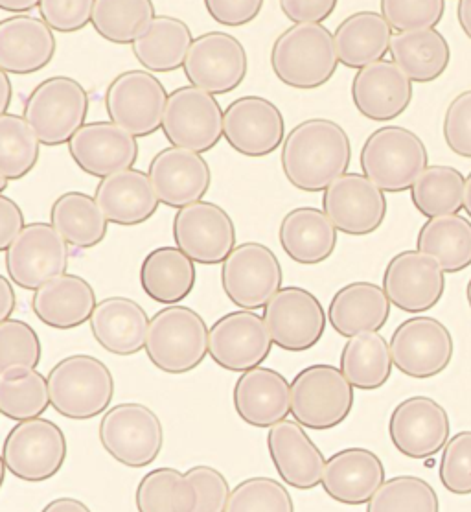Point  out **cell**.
Wrapping results in <instances>:
<instances>
[{"label":"cell","instance_id":"03108f58","mask_svg":"<svg viewBox=\"0 0 471 512\" xmlns=\"http://www.w3.org/2000/svg\"><path fill=\"white\" fill-rule=\"evenodd\" d=\"M464 210L471 220V172L466 177V188H464Z\"/></svg>","mask_w":471,"mask_h":512},{"label":"cell","instance_id":"f5cc1de1","mask_svg":"<svg viewBox=\"0 0 471 512\" xmlns=\"http://www.w3.org/2000/svg\"><path fill=\"white\" fill-rule=\"evenodd\" d=\"M92 0H41L39 13L54 32L72 34L92 23Z\"/></svg>","mask_w":471,"mask_h":512},{"label":"cell","instance_id":"003e7915","mask_svg":"<svg viewBox=\"0 0 471 512\" xmlns=\"http://www.w3.org/2000/svg\"><path fill=\"white\" fill-rule=\"evenodd\" d=\"M466 301H468V306H470L471 310V279L468 282V286H466Z\"/></svg>","mask_w":471,"mask_h":512},{"label":"cell","instance_id":"ba28073f","mask_svg":"<svg viewBox=\"0 0 471 512\" xmlns=\"http://www.w3.org/2000/svg\"><path fill=\"white\" fill-rule=\"evenodd\" d=\"M98 433L105 452L127 468L150 466L164 446L159 415L138 402H124L107 409Z\"/></svg>","mask_w":471,"mask_h":512},{"label":"cell","instance_id":"f546056e","mask_svg":"<svg viewBox=\"0 0 471 512\" xmlns=\"http://www.w3.org/2000/svg\"><path fill=\"white\" fill-rule=\"evenodd\" d=\"M94 199L109 223L120 227H135L148 222L161 203L150 175L138 168L100 179Z\"/></svg>","mask_w":471,"mask_h":512},{"label":"cell","instance_id":"94428289","mask_svg":"<svg viewBox=\"0 0 471 512\" xmlns=\"http://www.w3.org/2000/svg\"><path fill=\"white\" fill-rule=\"evenodd\" d=\"M41 512H92L89 505L76 498H58L50 501Z\"/></svg>","mask_w":471,"mask_h":512},{"label":"cell","instance_id":"6f0895ef","mask_svg":"<svg viewBox=\"0 0 471 512\" xmlns=\"http://www.w3.org/2000/svg\"><path fill=\"white\" fill-rule=\"evenodd\" d=\"M337 8L335 0H282L280 10L293 24H322Z\"/></svg>","mask_w":471,"mask_h":512},{"label":"cell","instance_id":"4fadbf2b","mask_svg":"<svg viewBox=\"0 0 471 512\" xmlns=\"http://www.w3.org/2000/svg\"><path fill=\"white\" fill-rule=\"evenodd\" d=\"M69 260V244L52 223L26 225L23 233L4 251L8 277L26 291H37L67 275Z\"/></svg>","mask_w":471,"mask_h":512},{"label":"cell","instance_id":"ac0fdd59","mask_svg":"<svg viewBox=\"0 0 471 512\" xmlns=\"http://www.w3.org/2000/svg\"><path fill=\"white\" fill-rule=\"evenodd\" d=\"M273 345L264 315L240 310L223 315L212 325L208 354L221 369L243 374L262 367Z\"/></svg>","mask_w":471,"mask_h":512},{"label":"cell","instance_id":"4dcf8cb0","mask_svg":"<svg viewBox=\"0 0 471 512\" xmlns=\"http://www.w3.org/2000/svg\"><path fill=\"white\" fill-rule=\"evenodd\" d=\"M391 301L374 282H352L335 291L328 306V323L343 338L380 332L391 317Z\"/></svg>","mask_w":471,"mask_h":512},{"label":"cell","instance_id":"2e32d148","mask_svg":"<svg viewBox=\"0 0 471 512\" xmlns=\"http://www.w3.org/2000/svg\"><path fill=\"white\" fill-rule=\"evenodd\" d=\"M173 240L196 264H223L236 247V225L218 203L197 201L177 210Z\"/></svg>","mask_w":471,"mask_h":512},{"label":"cell","instance_id":"d4e9b609","mask_svg":"<svg viewBox=\"0 0 471 512\" xmlns=\"http://www.w3.org/2000/svg\"><path fill=\"white\" fill-rule=\"evenodd\" d=\"M413 94V82L387 59L357 70L352 80V102L359 115L374 122H389L403 115Z\"/></svg>","mask_w":471,"mask_h":512},{"label":"cell","instance_id":"91938a15","mask_svg":"<svg viewBox=\"0 0 471 512\" xmlns=\"http://www.w3.org/2000/svg\"><path fill=\"white\" fill-rule=\"evenodd\" d=\"M2 295H0V323L12 319V314L17 308V297H15V284L10 277H0Z\"/></svg>","mask_w":471,"mask_h":512},{"label":"cell","instance_id":"e0dca14e","mask_svg":"<svg viewBox=\"0 0 471 512\" xmlns=\"http://www.w3.org/2000/svg\"><path fill=\"white\" fill-rule=\"evenodd\" d=\"M264 321L278 349L304 352L321 341L328 314L317 295L300 286H288L265 306Z\"/></svg>","mask_w":471,"mask_h":512},{"label":"cell","instance_id":"ee69618b","mask_svg":"<svg viewBox=\"0 0 471 512\" xmlns=\"http://www.w3.org/2000/svg\"><path fill=\"white\" fill-rule=\"evenodd\" d=\"M466 179L453 166L433 164L411 188L414 209L429 220L459 214L464 209Z\"/></svg>","mask_w":471,"mask_h":512},{"label":"cell","instance_id":"e7e4bbea","mask_svg":"<svg viewBox=\"0 0 471 512\" xmlns=\"http://www.w3.org/2000/svg\"><path fill=\"white\" fill-rule=\"evenodd\" d=\"M457 17L462 32L471 39V0H460L457 4Z\"/></svg>","mask_w":471,"mask_h":512},{"label":"cell","instance_id":"9a60e30c","mask_svg":"<svg viewBox=\"0 0 471 512\" xmlns=\"http://www.w3.org/2000/svg\"><path fill=\"white\" fill-rule=\"evenodd\" d=\"M184 74L192 87L212 96L236 91L249 72L242 41L227 32L199 35L184 61Z\"/></svg>","mask_w":471,"mask_h":512},{"label":"cell","instance_id":"3957f363","mask_svg":"<svg viewBox=\"0 0 471 512\" xmlns=\"http://www.w3.org/2000/svg\"><path fill=\"white\" fill-rule=\"evenodd\" d=\"M52 408L70 420H91L109 409L115 398V378L104 361L74 354L48 373Z\"/></svg>","mask_w":471,"mask_h":512},{"label":"cell","instance_id":"52a82bcc","mask_svg":"<svg viewBox=\"0 0 471 512\" xmlns=\"http://www.w3.org/2000/svg\"><path fill=\"white\" fill-rule=\"evenodd\" d=\"M354 402V385L334 365L315 363L302 369L291 382V415L310 430H332L343 424Z\"/></svg>","mask_w":471,"mask_h":512},{"label":"cell","instance_id":"d590c367","mask_svg":"<svg viewBox=\"0 0 471 512\" xmlns=\"http://www.w3.org/2000/svg\"><path fill=\"white\" fill-rule=\"evenodd\" d=\"M392 28L378 12H356L335 30V50L339 63L361 70L374 65L391 52Z\"/></svg>","mask_w":471,"mask_h":512},{"label":"cell","instance_id":"30bf717a","mask_svg":"<svg viewBox=\"0 0 471 512\" xmlns=\"http://www.w3.org/2000/svg\"><path fill=\"white\" fill-rule=\"evenodd\" d=\"M284 271L275 251L260 242L236 245L221 264V288L234 306L254 312L282 290Z\"/></svg>","mask_w":471,"mask_h":512},{"label":"cell","instance_id":"9c48e42d","mask_svg":"<svg viewBox=\"0 0 471 512\" xmlns=\"http://www.w3.org/2000/svg\"><path fill=\"white\" fill-rule=\"evenodd\" d=\"M65 459V433L56 422L41 417L17 422L2 446V465L26 483L54 478L65 465Z\"/></svg>","mask_w":471,"mask_h":512},{"label":"cell","instance_id":"b9f144b4","mask_svg":"<svg viewBox=\"0 0 471 512\" xmlns=\"http://www.w3.org/2000/svg\"><path fill=\"white\" fill-rule=\"evenodd\" d=\"M155 4L150 0H94L92 28L105 41L133 45L155 21Z\"/></svg>","mask_w":471,"mask_h":512},{"label":"cell","instance_id":"7402d4cb","mask_svg":"<svg viewBox=\"0 0 471 512\" xmlns=\"http://www.w3.org/2000/svg\"><path fill=\"white\" fill-rule=\"evenodd\" d=\"M451 422L446 409L429 396H411L400 402L389 420L394 448L411 459L440 454L448 444Z\"/></svg>","mask_w":471,"mask_h":512},{"label":"cell","instance_id":"74e56055","mask_svg":"<svg viewBox=\"0 0 471 512\" xmlns=\"http://www.w3.org/2000/svg\"><path fill=\"white\" fill-rule=\"evenodd\" d=\"M194 41L192 30L184 21L170 15H157L148 32L131 48L133 56L148 72H173L183 69Z\"/></svg>","mask_w":471,"mask_h":512},{"label":"cell","instance_id":"9f6ffc18","mask_svg":"<svg viewBox=\"0 0 471 512\" xmlns=\"http://www.w3.org/2000/svg\"><path fill=\"white\" fill-rule=\"evenodd\" d=\"M208 15L223 26L240 28L253 23L260 15L264 2L262 0H207L205 2Z\"/></svg>","mask_w":471,"mask_h":512},{"label":"cell","instance_id":"11a10c76","mask_svg":"<svg viewBox=\"0 0 471 512\" xmlns=\"http://www.w3.org/2000/svg\"><path fill=\"white\" fill-rule=\"evenodd\" d=\"M186 478L196 485L197 501L196 512H225L230 500L229 481L212 466H192L186 472Z\"/></svg>","mask_w":471,"mask_h":512},{"label":"cell","instance_id":"cb8c5ba5","mask_svg":"<svg viewBox=\"0 0 471 512\" xmlns=\"http://www.w3.org/2000/svg\"><path fill=\"white\" fill-rule=\"evenodd\" d=\"M72 161L81 172L105 179L131 170L137 163L138 142L113 122H89L69 142Z\"/></svg>","mask_w":471,"mask_h":512},{"label":"cell","instance_id":"44dd1931","mask_svg":"<svg viewBox=\"0 0 471 512\" xmlns=\"http://www.w3.org/2000/svg\"><path fill=\"white\" fill-rule=\"evenodd\" d=\"M383 290L392 306L407 314H422L440 303L446 291V273L435 258L409 249L389 260Z\"/></svg>","mask_w":471,"mask_h":512},{"label":"cell","instance_id":"db71d44e","mask_svg":"<svg viewBox=\"0 0 471 512\" xmlns=\"http://www.w3.org/2000/svg\"><path fill=\"white\" fill-rule=\"evenodd\" d=\"M442 133L451 152L471 159V89L451 100L444 115Z\"/></svg>","mask_w":471,"mask_h":512},{"label":"cell","instance_id":"8d00e7d4","mask_svg":"<svg viewBox=\"0 0 471 512\" xmlns=\"http://www.w3.org/2000/svg\"><path fill=\"white\" fill-rule=\"evenodd\" d=\"M391 58L411 82L431 83L448 70L451 47L437 28L396 34L392 37Z\"/></svg>","mask_w":471,"mask_h":512},{"label":"cell","instance_id":"83f0119b","mask_svg":"<svg viewBox=\"0 0 471 512\" xmlns=\"http://www.w3.org/2000/svg\"><path fill=\"white\" fill-rule=\"evenodd\" d=\"M232 400L245 424L273 428L291 413V384L271 367H256L236 380Z\"/></svg>","mask_w":471,"mask_h":512},{"label":"cell","instance_id":"f1b7e54d","mask_svg":"<svg viewBox=\"0 0 471 512\" xmlns=\"http://www.w3.org/2000/svg\"><path fill=\"white\" fill-rule=\"evenodd\" d=\"M385 483V466L367 448H346L326 461L322 489L339 503L365 505Z\"/></svg>","mask_w":471,"mask_h":512},{"label":"cell","instance_id":"816d5d0a","mask_svg":"<svg viewBox=\"0 0 471 512\" xmlns=\"http://www.w3.org/2000/svg\"><path fill=\"white\" fill-rule=\"evenodd\" d=\"M440 483L455 496L471 494V431H459L449 439L440 459Z\"/></svg>","mask_w":471,"mask_h":512},{"label":"cell","instance_id":"277c9868","mask_svg":"<svg viewBox=\"0 0 471 512\" xmlns=\"http://www.w3.org/2000/svg\"><path fill=\"white\" fill-rule=\"evenodd\" d=\"M359 163L363 175L383 192H405L414 187L429 166L424 140L411 129L383 126L368 135Z\"/></svg>","mask_w":471,"mask_h":512},{"label":"cell","instance_id":"6125c7cd","mask_svg":"<svg viewBox=\"0 0 471 512\" xmlns=\"http://www.w3.org/2000/svg\"><path fill=\"white\" fill-rule=\"evenodd\" d=\"M41 0H0V8L4 12L15 13V15H26L32 10H39Z\"/></svg>","mask_w":471,"mask_h":512},{"label":"cell","instance_id":"836d02e7","mask_svg":"<svg viewBox=\"0 0 471 512\" xmlns=\"http://www.w3.org/2000/svg\"><path fill=\"white\" fill-rule=\"evenodd\" d=\"M278 242L286 255L302 266H317L334 255L337 229L324 210H289L278 227Z\"/></svg>","mask_w":471,"mask_h":512},{"label":"cell","instance_id":"7dc6e473","mask_svg":"<svg viewBox=\"0 0 471 512\" xmlns=\"http://www.w3.org/2000/svg\"><path fill=\"white\" fill-rule=\"evenodd\" d=\"M367 512H440V501L426 479L398 476L381 485Z\"/></svg>","mask_w":471,"mask_h":512},{"label":"cell","instance_id":"5b68a950","mask_svg":"<svg viewBox=\"0 0 471 512\" xmlns=\"http://www.w3.org/2000/svg\"><path fill=\"white\" fill-rule=\"evenodd\" d=\"M208 339L205 319L196 310L175 304L151 317L144 350L162 373L186 374L207 358Z\"/></svg>","mask_w":471,"mask_h":512},{"label":"cell","instance_id":"603a6c76","mask_svg":"<svg viewBox=\"0 0 471 512\" xmlns=\"http://www.w3.org/2000/svg\"><path fill=\"white\" fill-rule=\"evenodd\" d=\"M151 183L166 207L184 209L203 201L212 185V170L201 153L164 148L151 159Z\"/></svg>","mask_w":471,"mask_h":512},{"label":"cell","instance_id":"bcb514c9","mask_svg":"<svg viewBox=\"0 0 471 512\" xmlns=\"http://www.w3.org/2000/svg\"><path fill=\"white\" fill-rule=\"evenodd\" d=\"M41 155V142L21 115H0V181L30 174Z\"/></svg>","mask_w":471,"mask_h":512},{"label":"cell","instance_id":"680465c9","mask_svg":"<svg viewBox=\"0 0 471 512\" xmlns=\"http://www.w3.org/2000/svg\"><path fill=\"white\" fill-rule=\"evenodd\" d=\"M24 223L23 209L17 201L8 196H0V249L6 251L13 240L23 233Z\"/></svg>","mask_w":471,"mask_h":512},{"label":"cell","instance_id":"5bb4252c","mask_svg":"<svg viewBox=\"0 0 471 512\" xmlns=\"http://www.w3.org/2000/svg\"><path fill=\"white\" fill-rule=\"evenodd\" d=\"M389 345L394 367L414 380H429L444 373L455 352L448 326L427 315L403 321Z\"/></svg>","mask_w":471,"mask_h":512},{"label":"cell","instance_id":"60d3db41","mask_svg":"<svg viewBox=\"0 0 471 512\" xmlns=\"http://www.w3.org/2000/svg\"><path fill=\"white\" fill-rule=\"evenodd\" d=\"M392 367L391 345L378 332L348 339L339 361L346 380L361 391H376L387 384Z\"/></svg>","mask_w":471,"mask_h":512},{"label":"cell","instance_id":"4316f807","mask_svg":"<svg viewBox=\"0 0 471 512\" xmlns=\"http://www.w3.org/2000/svg\"><path fill=\"white\" fill-rule=\"evenodd\" d=\"M54 30L32 15H15L0 21V70L26 76L45 69L56 56Z\"/></svg>","mask_w":471,"mask_h":512},{"label":"cell","instance_id":"f35d334b","mask_svg":"<svg viewBox=\"0 0 471 512\" xmlns=\"http://www.w3.org/2000/svg\"><path fill=\"white\" fill-rule=\"evenodd\" d=\"M50 223L76 249H92L102 244L109 229V220L96 199L78 190L65 192L52 203Z\"/></svg>","mask_w":471,"mask_h":512},{"label":"cell","instance_id":"1f68e13d","mask_svg":"<svg viewBox=\"0 0 471 512\" xmlns=\"http://www.w3.org/2000/svg\"><path fill=\"white\" fill-rule=\"evenodd\" d=\"M150 321L146 310L127 297H107L92 314L91 332L102 349L133 356L146 349Z\"/></svg>","mask_w":471,"mask_h":512},{"label":"cell","instance_id":"7c38bea8","mask_svg":"<svg viewBox=\"0 0 471 512\" xmlns=\"http://www.w3.org/2000/svg\"><path fill=\"white\" fill-rule=\"evenodd\" d=\"M170 94L148 70H126L109 83L105 111L109 122L135 139L150 137L162 128Z\"/></svg>","mask_w":471,"mask_h":512},{"label":"cell","instance_id":"be15d7a7","mask_svg":"<svg viewBox=\"0 0 471 512\" xmlns=\"http://www.w3.org/2000/svg\"><path fill=\"white\" fill-rule=\"evenodd\" d=\"M0 82H2V98H0V115H6L8 113V107L12 104V80H10V74L0 70Z\"/></svg>","mask_w":471,"mask_h":512},{"label":"cell","instance_id":"484cf974","mask_svg":"<svg viewBox=\"0 0 471 512\" xmlns=\"http://www.w3.org/2000/svg\"><path fill=\"white\" fill-rule=\"evenodd\" d=\"M267 450L280 479L289 487L311 490L321 485L324 455L297 420L275 424L267 433Z\"/></svg>","mask_w":471,"mask_h":512},{"label":"cell","instance_id":"681fc988","mask_svg":"<svg viewBox=\"0 0 471 512\" xmlns=\"http://www.w3.org/2000/svg\"><path fill=\"white\" fill-rule=\"evenodd\" d=\"M43 345L32 326L21 319L0 323V371L10 367L35 369L41 363Z\"/></svg>","mask_w":471,"mask_h":512},{"label":"cell","instance_id":"ffe728a7","mask_svg":"<svg viewBox=\"0 0 471 512\" xmlns=\"http://www.w3.org/2000/svg\"><path fill=\"white\" fill-rule=\"evenodd\" d=\"M322 210L339 233L367 236L387 218V198L367 175L345 174L324 190Z\"/></svg>","mask_w":471,"mask_h":512},{"label":"cell","instance_id":"c3c4849f","mask_svg":"<svg viewBox=\"0 0 471 512\" xmlns=\"http://www.w3.org/2000/svg\"><path fill=\"white\" fill-rule=\"evenodd\" d=\"M225 512H295V503L280 481L258 476L236 485Z\"/></svg>","mask_w":471,"mask_h":512},{"label":"cell","instance_id":"d6986e66","mask_svg":"<svg viewBox=\"0 0 471 512\" xmlns=\"http://www.w3.org/2000/svg\"><path fill=\"white\" fill-rule=\"evenodd\" d=\"M286 137L282 111L264 96H242L225 109V140L243 157H267L284 146Z\"/></svg>","mask_w":471,"mask_h":512},{"label":"cell","instance_id":"d6a6232c","mask_svg":"<svg viewBox=\"0 0 471 512\" xmlns=\"http://www.w3.org/2000/svg\"><path fill=\"white\" fill-rule=\"evenodd\" d=\"M98 306L96 291L80 275H63L34 291L32 310L43 325L72 330L91 321Z\"/></svg>","mask_w":471,"mask_h":512},{"label":"cell","instance_id":"e575fe53","mask_svg":"<svg viewBox=\"0 0 471 512\" xmlns=\"http://www.w3.org/2000/svg\"><path fill=\"white\" fill-rule=\"evenodd\" d=\"M196 262L179 247L153 249L140 266V286L155 303L175 306L196 288Z\"/></svg>","mask_w":471,"mask_h":512},{"label":"cell","instance_id":"8992f818","mask_svg":"<svg viewBox=\"0 0 471 512\" xmlns=\"http://www.w3.org/2000/svg\"><path fill=\"white\" fill-rule=\"evenodd\" d=\"M89 93L70 76H52L35 87L24 102L23 117L45 146L69 144L85 126Z\"/></svg>","mask_w":471,"mask_h":512},{"label":"cell","instance_id":"7a4b0ae2","mask_svg":"<svg viewBox=\"0 0 471 512\" xmlns=\"http://www.w3.org/2000/svg\"><path fill=\"white\" fill-rule=\"evenodd\" d=\"M339 65L334 34L324 24H293L276 37L271 69L284 85L311 91L334 78Z\"/></svg>","mask_w":471,"mask_h":512},{"label":"cell","instance_id":"8fae6325","mask_svg":"<svg viewBox=\"0 0 471 512\" xmlns=\"http://www.w3.org/2000/svg\"><path fill=\"white\" fill-rule=\"evenodd\" d=\"M162 133L173 148L207 153L225 139V111L216 96L192 85L175 89L166 105Z\"/></svg>","mask_w":471,"mask_h":512},{"label":"cell","instance_id":"f907efd6","mask_svg":"<svg viewBox=\"0 0 471 512\" xmlns=\"http://www.w3.org/2000/svg\"><path fill=\"white\" fill-rule=\"evenodd\" d=\"M381 15L394 32L407 34L435 28L446 12L444 0H383Z\"/></svg>","mask_w":471,"mask_h":512},{"label":"cell","instance_id":"7bdbcfd3","mask_svg":"<svg viewBox=\"0 0 471 512\" xmlns=\"http://www.w3.org/2000/svg\"><path fill=\"white\" fill-rule=\"evenodd\" d=\"M50 406L48 378L37 369L10 367L0 371V413L6 419H39Z\"/></svg>","mask_w":471,"mask_h":512},{"label":"cell","instance_id":"ab89813d","mask_svg":"<svg viewBox=\"0 0 471 512\" xmlns=\"http://www.w3.org/2000/svg\"><path fill=\"white\" fill-rule=\"evenodd\" d=\"M420 253L435 258L444 273L455 275L471 266V220L460 214L427 220L416 238Z\"/></svg>","mask_w":471,"mask_h":512},{"label":"cell","instance_id":"6da1fadb","mask_svg":"<svg viewBox=\"0 0 471 512\" xmlns=\"http://www.w3.org/2000/svg\"><path fill=\"white\" fill-rule=\"evenodd\" d=\"M352 142L343 126L328 118H310L291 129L280 153V166L291 187L324 192L348 174Z\"/></svg>","mask_w":471,"mask_h":512},{"label":"cell","instance_id":"f6af8a7d","mask_svg":"<svg viewBox=\"0 0 471 512\" xmlns=\"http://www.w3.org/2000/svg\"><path fill=\"white\" fill-rule=\"evenodd\" d=\"M197 501L196 485L170 466L148 472L135 494L138 512H196Z\"/></svg>","mask_w":471,"mask_h":512}]
</instances>
